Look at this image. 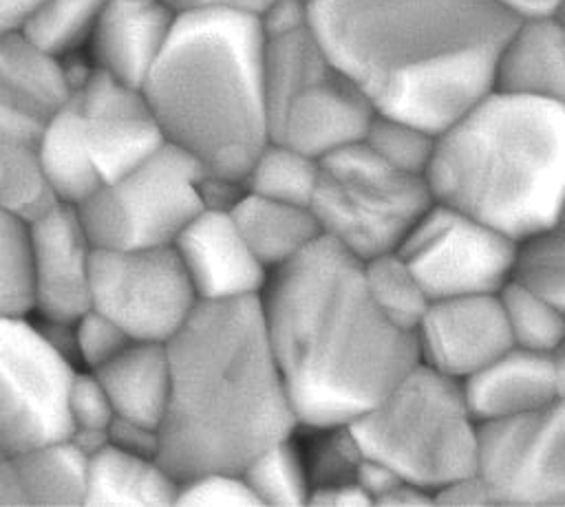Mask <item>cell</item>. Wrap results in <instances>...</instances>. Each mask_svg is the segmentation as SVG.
<instances>
[{
    "label": "cell",
    "mask_w": 565,
    "mask_h": 507,
    "mask_svg": "<svg viewBox=\"0 0 565 507\" xmlns=\"http://www.w3.org/2000/svg\"><path fill=\"white\" fill-rule=\"evenodd\" d=\"M514 15L501 0H311L329 64L377 115L439 132L497 82Z\"/></svg>",
    "instance_id": "obj_1"
},
{
    "label": "cell",
    "mask_w": 565,
    "mask_h": 507,
    "mask_svg": "<svg viewBox=\"0 0 565 507\" xmlns=\"http://www.w3.org/2000/svg\"><path fill=\"white\" fill-rule=\"evenodd\" d=\"M260 306L300 428L353 423L419 362L415 335L371 298L364 262L324 236L269 273Z\"/></svg>",
    "instance_id": "obj_2"
},
{
    "label": "cell",
    "mask_w": 565,
    "mask_h": 507,
    "mask_svg": "<svg viewBox=\"0 0 565 507\" xmlns=\"http://www.w3.org/2000/svg\"><path fill=\"white\" fill-rule=\"evenodd\" d=\"M170 395L157 456L181 481L243 467L300 428L260 295L199 302L166 342Z\"/></svg>",
    "instance_id": "obj_3"
},
{
    "label": "cell",
    "mask_w": 565,
    "mask_h": 507,
    "mask_svg": "<svg viewBox=\"0 0 565 507\" xmlns=\"http://www.w3.org/2000/svg\"><path fill=\"white\" fill-rule=\"evenodd\" d=\"M166 143L210 179L241 183L271 141L260 18L232 11L177 13L141 84Z\"/></svg>",
    "instance_id": "obj_4"
},
{
    "label": "cell",
    "mask_w": 565,
    "mask_h": 507,
    "mask_svg": "<svg viewBox=\"0 0 565 507\" xmlns=\"http://www.w3.org/2000/svg\"><path fill=\"white\" fill-rule=\"evenodd\" d=\"M426 183L433 201L530 240L565 203V104L494 86L437 132Z\"/></svg>",
    "instance_id": "obj_5"
},
{
    "label": "cell",
    "mask_w": 565,
    "mask_h": 507,
    "mask_svg": "<svg viewBox=\"0 0 565 507\" xmlns=\"http://www.w3.org/2000/svg\"><path fill=\"white\" fill-rule=\"evenodd\" d=\"M347 428L364 459L430 498L477 474L481 421L468 406L461 381L422 362Z\"/></svg>",
    "instance_id": "obj_6"
},
{
    "label": "cell",
    "mask_w": 565,
    "mask_h": 507,
    "mask_svg": "<svg viewBox=\"0 0 565 507\" xmlns=\"http://www.w3.org/2000/svg\"><path fill=\"white\" fill-rule=\"evenodd\" d=\"M430 203L424 176L388 165L360 141L320 161L309 207L324 238L369 260L395 251Z\"/></svg>",
    "instance_id": "obj_7"
},
{
    "label": "cell",
    "mask_w": 565,
    "mask_h": 507,
    "mask_svg": "<svg viewBox=\"0 0 565 507\" xmlns=\"http://www.w3.org/2000/svg\"><path fill=\"white\" fill-rule=\"evenodd\" d=\"M205 207L207 174L170 143L75 205L97 249L174 245Z\"/></svg>",
    "instance_id": "obj_8"
},
{
    "label": "cell",
    "mask_w": 565,
    "mask_h": 507,
    "mask_svg": "<svg viewBox=\"0 0 565 507\" xmlns=\"http://www.w3.org/2000/svg\"><path fill=\"white\" fill-rule=\"evenodd\" d=\"M77 364L33 313L0 315V454L71 436Z\"/></svg>",
    "instance_id": "obj_9"
},
{
    "label": "cell",
    "mask_w": 565,
    "mask_h": 507,
    "mask_svg": "<svg viewBox=\"0 0 565 507\" xmlns=\"http://www.w3.org/2000/svg\"><path fill=\"white\" fill-rule=\"evenodd\" d=\"M196 289L174 245L97 249L90 309L135 342L166 344L199 306Z\"/></svg>",
    "instance_id": "obj_10"
},
{
    "label": "cell",
    "mask_w": 565,
    "mask_h": 507,
    "mask_svg": "<svg viewBox=\"0 0 565 507\" xmlns=\"http://www.w3.org/2000/svg\"><path fill=\"white\" fill-rule=\"evenodd\" d=\"M68 86V62L44 55L22 35L0 37V198L26 214L51 201L38 176L35 145Z\"/></svg>",
    "instance_id": "obj_11"
},
{
    "label": "cell",
    "mask_w": 565,
    "mask_h": 507,
    "mask_svg": "<svg viewBox=\"0 0 565 507\" xmlns=\"http://www.w3.org/2000/svg\"><path fill=\"white\" fill-rule=\"evenodd\" d=\"M519 249L508 234L439 201L397 247L430 300L501 291L516 276Z\"/></svg>",
    "instance_id": "obj_12"
},
{
    "label": "cell",
    "mask_w": 565,
    "mask_h": 507,
    "mask_svg": "<svg viewBox=\"0 0 565 507\" xmlns=\"http://www.w3.org/2000/svg\"><path fill=\"white\" fill-rule=\"evenodd\" d=\"M477 476L490 505H565V399L481 423Z\"/></svg>",
    "instance_id": "obj_13"
},
{
    "label": "cell",
    "mask_w": 565,
    "mask_h": 507,
    "mask_svg": "<svg viewBox=\"0 0 565 507\" xmlns=\"http://www.w3.org/2000/svg\"><path fill=\"white\" fill-rule=\"evenodd\" d=\"M66 99L102 183L135 168L166 143L139 86L86 64L82 73L71 68Z\"/></svg>",
    "instance_id": "obj_14"
},
{
    "label": "cell",
    "mask_w": 565,
    "mask_h": 507,
    "mask_svg": "<svg viewBox=\"0 0 565 507\" xmlns=\"http://www.w3.org/2000/svg\"><path fill=\"white\" fill-rule=\"evenodd\" d=\"M95 245L73 205L49 201L29 214L31 313L46 324H73L90 309Z\"/></svg>",
    "instance_id": "obj_15"
},
{
    "label": "cell",
    "mask_w": 565,
    "mask_h": 507,
    "mask_svg": "<svg viewBox=\"0 0 565 507\" xmlns=\"http://www.w3.org/2000/svg\"><path fill=\"white\" fill-rule=\"evenodd\" d=\"M373 117L362 90L327 62L271 106V139L322 161L364 141Z\"/></svg>",
    "instance_id": "obj_16"
},
{
    "label": "cell",
    "mask_w": 565,
    "mask_h": 507,
    "mask_svg": "<svg viewBox=\"0 0 565 507\" xmlns=\"http://www.w3.org/2000/svg\"><path fill=\"white\" fill-rule=\"evenodd\" d=\"M413 335L419 362L457 381L514 346L499 291L430 300Z\"/></svg>",
    "instance_id": "obj_17"
},
{
    "label": "cell",
    "mask_w": 565,
    "mask_h": 507,
    "mask_svg": "<svg viewBox=\"0 0 565 507\" xmlns=\"http://www.w3.org/2000/svg\"><path fill=\"white\" fill-rule=\"evenodd\" d=\"M174 247L201 302L256 298L269 280L227 207L207 205Z\"/></svg>",
    "instance_id": "obj_18"
},
{
    "label": "cell",
    "mask_w": 565,
    "mask_h": 507,
    "mask_svg": "<svg viewBox=\"0 0 565 507\" xmlns=\"http://www.w3.org/2000/svg\"><path fill=\"white\" fill-rule=\"evenodd\" d=\"M174 20L177 13L163 0H110L86 42V64L141 88Z\"/></svg>",
    "instance_id": "obj_19"
},
{
    "label": "cell",
    "mask_w": 565,
    "mask_h": 507,
    "mask_svg": "<svg viewBox=\"0 0 565 507\" xmlns=\"http://www.w3.org/2000/svg\"><path fill=\"white\" fill-rule=\"evenodd\" d=\"M461 386L481 423L530 414L561 399L552 355L521 346H510Z\"/></svg>",
    "instance_id": "obj_20"
},
{
    "label": "cell",
    "mask_w": 565,
    "mask_h": 507,
    "mask_svg": "<svg viewBox=\"0 0 565 507\" xmlns=\"http://www.w3.org/2000/svg\"><path fill=\"white\" fill-rule=\"evenodd\" d=\"M497 88L565 104V15L519 18L497 62Z\"/></svg>",
    "instance_id": "obj_21"
},
{
    "label": "cell",
    "mask_w": 565,
    "mask_h": 507,
    "mask_svg": "<svg viewBox=\"0 0 565 507\" xmlns=\"http://www.w3.org/2000/svg\"><path fill=\"white\" fill-rule=\"evenodd\" d=\"M93 373L110 397L115 419L159 432L170 395L166 344L130 342L108 364Z\"/></svg>",
    "instance_id": "obj_22"
},
{
    "label": "cell",
    "mask_w": 565,
    "mask_h": 507,
    "mask_svg": "<svg viewBox=\"0 0 565 507\" xmlns=\"http://www.w3.org/2000/svg\"><path fill=\"white\" fill-rule=\"evenodd\" d=\"M179 478L152 452L113 441L88 456L86 505H177Z\"/></svg>",
    "instance_id": "obj_23"
},
{
    "label": "cell",
    "mask_w": 565,
    "mask_h": 507,
    "mask_svg": "<svg viewBox=\"0 0 565 507\" xmlns=\"http://www.w3.org/2000/svg\"><path fill=\"white\" fill-rule=\"evenodd\" d=\"M227 209L269 273L300 256L322 236L309 205L260 196L243 187Z\"/></svg>",
    "instance_id": "obj_24"
},
{
    "label": "cell",
    "mask_w": 565,
    "mask_h": 507,
    "mask_svg": "<svg viewBox=\"0 0 565 507\" xmlns=\"http://www.w3.org/2000/svg\"><path fill=\"white\" fill-rule=\"evenodd\" d=\"M35 168L46 196L73 207L102 185L66 97L44 119L35 145Z\"/></svg>",
    "instance_id": "obj_25"
},
{
    "label": "cell",
    "mask_w": 565,
    "mask_h": 507,
    "mask_svg": "<svg viewBox=\"0 0 565 507\" xmlns=\"http://www.w3.org/2000/svg\"><path fill=\"white\" fill-rule=\"evenodd\" d=\"M26 505H86L88 456L73 436L7 454Z\"/></svg>",
    "instance_id": "obj_26"
},
{
    "label": "cell",
    "mask_w": 565,
    "mask_h": 507,
    "mask_svg": "<svg viewBox=\"0 0 565 507\" xmlns=\"http://www.w3.org/2000/svg\"><path fill=\"white\" fill-rule=\"evenodd\" d=\"M110 0H42L22 37L57 62L84 53L86 42Z\"/></svg>",
    "instance_id": "obj_27"
},
{
    "label": "cell",
    "mask_w": 565,
    "mask_h": 507,
    "mask_svg": "<svg viewBox=\"0 0 565 507\" xmlns=\"http://www.w3.org/2000/svg\"><path fill=\"white\" fill-rule=\"evenodd\" d=\"M499 298L514 346L552 355L565 342V309L554 298L519 276L499 291Z\"/></svg>",
    "instance_id": "obj_28"
},
{
    "label": "cell",
    "mask_w": 565,
    "mask_h": 507,
    "mask_svg": "<svg viewBox=\"0 0 565 507\" xmlns=\"http://www.w3.org/2000/svg\"><path fill=\"white\" fill-rule=\"evenodd\" d=\"M320 179V161L271 139L249 165L243 187L260 196L311 205Z\"/></svg>",
    "instance_id": "obj_29"
},
{
    "label": "cell",
    "mask_w": 565,
    "mask_h": 507,
    "mask_svg": "<svg viewBox=\"0 0 565 507\" xmlns=\"http://www.w3.org/2000/svg\"><path fill=\"white\" fill-rule=\"evenodd\" d=\"M241 474L245 476L258 505L309 503L311 474L294 436H287L260 452L243 467Z\"/></svg>",
    "instance_id": "obj_30"
},
{
    "label": "cell",
    "mask_w": 565,
    "mask_h": 507,
    "mask_svg": "<svg viewBox=\"0 0 565 507\" xmlns=\"http://www.w3.org/2000/svg\"><path fill=\"white\" fill-rule=\"evenodd\" d=\"M362 262L366 287L380 311L397 326L415 333V326L430 304V295L404 256L395 249Z\"/></svg>",
    "instance_id": "obj_31"
},
{
    "label": "cell",
    "mask_w": 565,
    "mask_h": 507,
    "mask_svg": "<svg viewBox=\"0 0 565 507\" xmlns=\"http://www.w3.org/2000/svg\"><path fill=\"white\" fill-rule=\"evenodd\" d=\"M31 313L29 214L0 198V315Z\"/></svg>",
    "instance_id": "obj_32"
},
{
    "label": "cell",
    "mask_w": 565,
    "mask_h": 507,
    "mask_svg": "<svg viewBox=\"0 0 565 507\" xmlns=\"http://www.w3.org/2000/svg\"><path fill=\"white\" fill-rule=\"evenodd\" d=\"M516 276L565 309V203L545 229L521 242Z\"/></svg>",
    "instance_id": "obj_33"
},
{
    "label": "cell",
    "mask_w": 565,
    "mask_h": 507,
    "mask_svg": "<svg viewBox=\"0 0 565 507\" xmlns=\"http://www.w3.org/2000/svg\"><path fill=\"white\" fill-rule=\"evenodd\" d=\"M435 137V132L422 126L375 112L364 143L388 165L426 179Z\"/></svg>",
    "instance_id": "obj_34"
},
{
    "label": "cell",
    "mask_w": 565,
    "mask_h": 507,
    "mask_svg": "<svg viewBox=\"0 0 565 507\" xmlns=\"http://www.w3.org/2000/svg\"><path fill=\"white\" fill-rule=\"evenodd\" d=\"M68 421L71 436L93 452L102 443L108 441L110 425L115 423V408L106 388L93 370L79 368L68 388Z\"/></svg>",
    "instance_id": "obj_35"
},
{
    "label": "cell",
    "mask_w": 565,
    "mask_h": 507,
    "mask_svg": "<svg viewBox=\"0 0 565 507\" xmlns=\"http://www.w3.org/2000/svg\"><path fill=\"white\" fill-rule=\"evenodd\" d=\"M130 342L135 339L95 309L84 311L73 324H68L71 355L75 364L86 370L102 368Z\"/></svg>",
    "instance_id": "obj_36"
},
{
    "label": "cell",
    "mask_w": 565,
    "mask_h": 507,
    "mask_svg": "<svg viewBox=\"0 0 565 507\" xmlns=\"http://www.w3.org/2000/svg\"><path fill=\"white\" fill-rule=\"evenodd\" d=\"M177 505H258V500L241 472L210 470L179 483Z\"/></svg>",
    "instance_id": "obj_37"
},
{
    "label": "cell",
    "mask_w": 565,
    "mask_h": 507,
    "mask_svg": "<svg viewBox=\"0 0 565 507\" xmlns=\"http://www.w3.org/2000/svg\"><path fill=\"white\" fill-rule=\"evenodd\" d=\"M174 13H194V11H232L260 18L274 0H163Z\"/></svg>",
    "instance_id": "obj_38"
},
{
    "label": "cell",
    "mask_w": 565,
    "mask_h": 507,
    "mask_svg": "<svg viewBox=\"0 0 565 507\" xmlns=\"http://www.w3.org/2000/svg\"><path fill=\"white\" fill-rule=\"evenodd\" d=\"M40 2L42 0H0V37L22 35Z\"/></svg>",
    "instance_id": "obj_39"
},
{
    "label": "cell",
    "mask_w": 565,
    "mask_h": 507,
    "mask_svg": "<svg viewBox=\"0 0 565 507\" xmlns=\"http://www.w3.org/2000/svg\"><path fill=\"white\" fill-rule=\"evenodd\" d=\"M0 505H26L15 470L7 454H0Z\"/></svg>",
    "instance_id": "obj_40"
},
{
    "label": "cell",
    "mask_w": 565,
    "mask_h": 507,
    "mask_svg": "<svg viewBox=\"0 0 565 507\" xmlns=\"http://www.w3.org/2000/svg\"><path fill=\"white\" fill-rule=\"evenodd\" d=\"M514 15H541V13H561L565 0H501Z\"/></svg>",
    "instance_id": "obj_41"
},
{
    "label": "cell",
    "mask_w": 565,
    "mask_h": 507,
    "mask_svg": "<svg viewBox=\"0 0 565 507\" xmlns=\"http://www.w3.org/2000/svg\"><path fill=\"white\" fill-rule=\"evenodd\" d=\"M552 364L556 373V384H558V395L565 399V342L552 353Z\"/></svg>",
    "instance_id": "obj_42"
},
{
    "label": "cell",
    "mask_w": 565,
    "mask_h": 507,
    "mask_svg": "<svg viewBox=\"0 0 565 507\" xmlns=\"http://www.w3.org/2000/svg\"><path fill=\"white\" fill-rule=\"evenodd\" d=\"M561 13H563V15H565V9H563V11H561Z\"/></svg>",
    "instance_id": "obj_43"
}]
</instances>
